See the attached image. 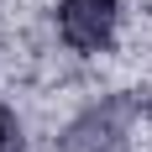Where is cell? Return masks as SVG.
<instances>
[{"label": "cell", "mask_w": 152, "mask_h": 152, "mask_svg": "<svg viewBox=\"0 0 152 152\" xmlns=\"http://www.w3.org/2000/svg\"><path fill=\"white\" fill-rule=\"evenodd\" d=\"M142 105L131 94H105L84 105L63 131V152H131V137H137Z\"/></svg>", "instance_id": "obj_1"}, {"label": "cell", "mask_w": 152, "mask_h": 152, "mask_svg": "<svg viewBox=\"0 0 152 152\" xmlns=\"http://www.w3.org/2000/svg\"><path fill=\"white\" fill-rule=\"evenodd\" d=\"M58 37L74 53H110L121 31V0H58Z\"/></svg>", "instance_id": "obj_2"}, {"label": "cell", "mask_w": 152, "mask_h": 152, "mask_svg": "<svg viewBox=\"0 0 152 152\" xmlns=\"http://www.w3.org/2000/svg\"><path fill=\"white\" fill-rule=\"evenodd\" d=\"M0 152H26V126L11 105H0Z\"/></svg>", "instance_id": "obj_3"}]
</instances>
